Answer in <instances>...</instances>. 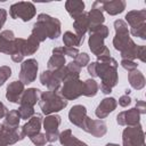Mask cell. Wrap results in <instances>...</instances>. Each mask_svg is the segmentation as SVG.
<instances>
[{
    "instance_id": "7dc6e473",
    "label": "cell",
    "mask_w": 146,
    "mask_h": 146,
    "mask_svg": "<svg viewBox=\"0 0 146 146\" xmlns=\"http://www.w3.org/2000/svg\"><path fill=\"white\" fill-rule=\"evenodd\" d=\"M105 146H120L119 144H113V143H108V144H106Z\"/></svg>"
},
{
    "instance_id": "9c48e42d",
    "label": "cell",
    "mask_w": 146,
    "mask_h": 146,
    "mask_svg": "<svg viewBox=\"0 0 146 146\" xmlns=\"http://www.w3.org/2000/svg\"><path fill=\"white\" fill-rule=\"evenodd\" d=\"M39 70V64L36 59L34 58H29L26 60H23L21 64V71H19V81H22L25 84H30L34 82L36 79Z\"/></svg>"
},
{
    "instance_id": "8992f818",
    "label": "cell",
    "mask_w": 146,
    "mask_h": 146,
    "mask_svg": "<svg viewBox=\"0 0 146 146\" xmlns=\"http://www.w3.org/2000/svg\"><path fill=\"white\" fill-rule=\"evenodd\" d=\"M36 14L35 6L30 1H19L13 3L9 8V15L13 19H22L23 22L31 21Z\"/></svg>"
},
{
    "instance_id": "52a82bcc",
    "label": "cell",
    "mask_w": 146,
    "mask_h": 146,
    "mask_svg": "<svg viewBox=\"0 0 146 146\" xmlns=\"http://www.w3.org/2000/svg\"><path fill=\"white\" fill-rule=\"evenodd\" d=\"M36 22L40 23V25L43 27L48 39L55 40L60 35L62 24H60V21L58 18L52 17V16L47 15V14H39Z\"/></svg>"
},
{
    "instance_id": "d6a6232c",
    "label": "cell",
    "mask_w": 146,
    "mask_h": 146,
    "mask_svg": "<svg viewBox=\"0 0 146 146\" xmlns=\"http://www.w3.org/2000/svg\"><path fill=\"white\" fill-rule=\"evenodd\" d=\"M65 67H66V71H67V78H79L80 76L81 67L78 66L74 62L68 63L67 65H65Z\"/></svg>"
},
{
    "instance_id": "f35d334b",
    "label": "cell",
    "mask_w": 146,
    "mask_h": 146,
    "mask_svg": "<svg viewBox=\"0 0 146 146\" xmlns=\"http://www.w3.org/2000/svg\"><path fill=\"white\" fill-rule=\"evenodd\" d=\"M63 146H88L84 141H82V140H80V139H78L76 137H74L73 135L63 144Z\"/></svg>"
},
{
    "instance_id": "c3c4849f",
    "label": "cell",
    "mask_w": 146,
    "mask_h": 146,
    "mask_svg": "<svg viewBox=\"0 0 146 146\" xmlns=\"http://www.w3.org/2000/svg\"><path fill=\"white\" fill-rule=\"evenodd\" d=\"M130 92H131V91H130V89H125V94H124V95H129Z\"/></svg>"
},
{
    "instance_id": "ab89813d",
    "label": "cell",
    "mask_w": 146,
    "mask_h": 146,
    "mask_svg": "<svg viewBox=\"0 0 146 146\" xmlns=\"http://www.w3.org/2000/svg\"><path fill=\"white\" fill-rule=\"evenodd\" d=\"M120 64H121V66H122L124 70H127L128 72H131V71H133V70H137V67H138V64H137L135 60L122 59Z\"/></svg>"
},
{
    "instance_id": "277c9868",
    "label": "cell",
    "mask_w": 146,
    "mask_h": 146,
    "mask_svg": "<svg viewBox=\"0 0 146 146\" xmlns=\"http://www.w3.org/2000/svg\"><path fill=\"white\" fill-rule=\"evenodd\" d=\"M114 30H115V35L113 38V46L115 50L122 52L135 44L133 40L130 38L128 24L124 21L116 19L114 22Z\"/></svg>"
},
{
    "instance_id": "e575fe53",
    "label": "cell",
    "mask_w": 146,
    "mask_h": 146,
    "mask_svg": "<svg viewBox=\"0 0 146 146\" xmlns=\"http://www.w3.org/2000/svg\"><path fill=\"white\" fill-rule=\"evenodd\" d=\"M73 62H74L78 66H80V67L82 68V67L87 66V65L90 63V57H89V55H88L87 52H79V55L74 58Z\"/></svg>"
},
{
    "instance_id": "ffe728a7",
    "label": "cell",
    "mask_w": 146,
    "mask_h": 146,
    "mask_svg": "<svg viewBox=\"0 0 146 146\" xmlns=\"http://www.w3.org/2000/svg\"><path fill=\"white\" fill-rule=\"evenodd\" d=\"M125 23L130 25V27H138L146 24V9L139 10H130L125 14Z\"/></svg>"
},
{
    "instance_id": "4316f807",
    "label": "cell",
    "mask_w": 146,
    "mask_h": 146,
    "mask_svg": "<svg viewBox=\"0 0 146 146\" xmlns=\"http://www.w3.org/2000/svg\"><path fill=\"white\" fill-rule=\"evenodd\" d=\"M128 81L130 83V86L136 89V90H140L145 87L146 84V80H145V76L144 74L138 71V70H133L131 72H129L128 74Z\"/></svg>"
},
{
    "instance_id": "836d02e7",
    "label": "cell",
    "mask_w": 146,
    "mask_h": 146,
    "mask_svg": "<svg viewBox=\"0 0 146 146\" xmlns=\"http://www.w3.org/2000/svg\"><path fill=\"white\" fill-rule=\"evenodd\" d=\"M21 119L23 120H27V119H31L35 113H34V108L33 107H30V106H24V105H19L18 110H17Z\"/></svg>"
},
{
    "instance_id": "4fadbf2b",
    "label": "cell",
    "mask_w": 146,
    "mask_h": 146,
    "mask_svg": "<svg viewBox=\"0 0 146 146\" xmlns=\"http://www.w3.org/2000/svg\"><path fill=\"white\" fill-rule=\"evenodd\" d=\"M116 122L119 125H125V127L138 125L140 124V113L135 107L128 111L120 112L116 115Z\"/></svg>"
},
{
    "instance_id": "5bb4252c",
    "label": "cell",
    "mask_w": 146,
    "mask_h": 146,
    "mask_svg": "<svg viewBox=\"0 0 146 146\" xmlns=\"http://www.w3.org/2000/svg\"><path fill=\"white\" fill-rule=\"evenodd\" d=\"M25 90V86L22 81L19 80H15L13 82H10L7 86V90H6V98L14 104H19L21 97L23 95Z\"/></svg>"
},
{
    "instance_id": "4dcf8cb0",
    "label": "cell",
    "mask_w": 146,
    "mask_h": 146,
    "mask_svg": "<svg viewBox=\"0 0 146 146\" xmlns=\"http://www.w3.org/2000/svg\"><path fill=\"white\" fill-rule=\"evenodd\" d=\"M39 46H40V42L31 34L24 42V56H30V55H33L38 51L39 49Z\"/></svg>"
},
{
    "instance_id": "74e56055",
    "label": "cell",
    "mask_w": 146,
    "mask_h": 146,
    "mask_svg": "<svg viewBox=\"0 0 146 146\" xmlns=\"http://www.w3.org/2000/svg\"><path fill=\"white\" fill-rule=\"evenodd\" d=\"M30 139H31V141H32L35 146H44L46 143H47V139H46L44 133H41V132H39V133H36V135L30 137Z\"/></svg>"
},
{
    "instance_id": "f6af8a7d",
    "label": "cell",
    "mask_w": 146,
    "mask_h": 146,
    "mask_svg": "<svg viewBox=\"0 0 146 146\" xmlns=\"http://www.w3.org/2000/svg\"><path fill=\"white\" fill-rule=\"evenodd\" d=\"M7 113H8L7 107L5 106V104H3V103H1V102H0V120L5 119V116H6V114H7Z\"/></svg>"
},
{
    "instance_id": "d6986e66",
    "label": "cell",
    "mask_w": 146,
    "mask_h": 146,
    "mask_svg": "<svg viewBox=\"0 0 146 146\" xmlns=\"http://www.w3.org/2000/svg\"><path fill=\"white\" fill-rule=\"evenodd\" d=\"M40 82L42 86L47 87L50 91H58L60 88V81L56 76V74L52 71L46 70L40 74Z\"/></svg>"
},
{
    "instance_id": "484cf974",
    "label": "cell",
    "mask_w": 146,
    "mask_h": 146,
    "mask_svg": "<svg viewBox=\"0 0 146 146\" xmlns=\"http://www.w3.org/2000/svg\"><path fill=\"white\" fill-rule=\"evenodd\" d=\"M65 9L70 14V16L73 19H75L76 17H79L83 13L84 2L81 1V0H67L65 2Z\"/></svg>"
},
{
    "instance_id": "5b68a950",
    "label": "cell",
    "mask_w": 146,
    "mask_h": 146,
    "mask_svg": "<svg viewBox=\"0 0 146 146\" xmlns=\"http://www.w3.org/2000/svg\"><path fill=\"white\" fill-rule=\"evenodd\" d=\"M58 92L67 102L74 100L83 94V81H81L79 78H67L63 82V86L59 88Z\"/></svg>"
},
{
    "instance_id": "ba28073f",
    "label": "cell",
    "mask_w": 146,
    "mask_h": 146,
    "mask_svg": "<svg viewBox=\"0 0 146 146\" xmlns=\"http://www.w3.org/2000/svg\"><path fill=\"white\" fill-rule=\"evenodd\" d=\"M123 146H145V133L141 124L127 127L122 132Z\"/></svg>"
},
{
    "instance_id": "cb8c5ba5",
    "label": "cell",
    "mask_w": 146,
    "mask_h": 146,
    "mask_svg": "<svg viewBox=\"0 0 146 146\" xmlns=\"http://www.w3.org/2000/svg\"><path fill=\"white\" fill-rule=\"evenodd\" d=\"M89 26H90V23L88 19V15L84 11L79 17H76L73 22V27H74L75 34L79 36H82V38H84V34L88 32Z\"/></svg>"
},
{
    "instance_id": "2e32d148",
    "label": "cell",
    "mask_w": 146,
    "mask_h": 146,
    "mask_svg": "<svg viewBox=\"0 0 146 146\" xmlns=\"http://www.w3.org/2000/svg\"><path fill=\"white\" fill-rule=\"evenodd\" d=\"M41 125H42V116L40 114H34L31 119H29V121L21 128L23 135L25 137H32L36 133L40 132L41 130Z\"/></svg>"
},
{
    "instance_id": "6da1fadb",
    "label": "cell",
    "mask_w": 146,
    "mask_h": 146,
    "mask_svg": "<svg viewBox=\"0 0 146 146\" xmlns=\"http://www.w3.org/2000/svg\"><path fill=\"white\" fill-rule=\"evenodd\" d=\"M117 66L119 63L112 56L97 57V60L95 62L96 76L100 78L102 81L98 88L104 95H110L112 92V89L119 82Z\"/></svg>"
},
{
    "instance_id": "bcb514c9",
    "label": "cell",
    "mask_w": 146,
    "mask_h": 146,
    "mask_svg": "<svg viewBox=\"0 0 146 146\" xmlns=\"http://www.w3.org/2000/svg\"><path fill=\"white\" fill-rule=\"evenodd\" d=\"M52 55H63L64 56V47H56L52 49Z\"/></svg>"
},
{
    "instance_id": "83f0119b",
    "label": "cell",
    "mask_w": 146,
    "mask_h": 146,
    "mask_svg": "<svg viewBox=\"0 0 146 146\" xmlns=\"http://www.w3.org/2000/svg\"><path fill=\"white\" fill-rule=\"evenodd\" d=\"M84 41V38L76 35L75 33L71 32V31H66L63 35V43L64 47H74L78 48L79 46H81Z\"/></svg>"
},
{
    "instance_id": "7bdbcfd3",
    "label": "cell",
    "mask_w": 146,
    "mask_h": 146,
    "mask_svg": "<svg viewBox=\"0 0 146 146\" xmlns=\"http://www.w3.org/2000/svg\"><path fill=\"white\" fill-rule=\"evenodd\" d=\"M135 108L140 113V115L141 114H145L146 113V103L144 100H137Z\"/></svg>"
},
{
    "instance_id": "681fc988",
    "label": "cell",
    "mask_w": 146,
    "mask_h": 146,
    "mask_svg": "<svg viewBox=\"0 0 146 146\" xmlns=\"http://www.w3.org/2000/svg\"><path fill=\"white\" fill-rule=\"evenodd\" d=\"M48 146H52V145H48Z\"/></svg>"
},
{
    "instance_id": "7402d4cb",
    "label": "cell",
    "mask_w": 146,
    "mask_h": 146,
    "mask_svg": "<svg viewBox=\"0 0 146 146\" xmlns=\"http://www.w3.org/2000/svg\"><path fill=\"white\" fill-rule=\"evenodd\" d=\"M40 95H41V90H39L38 88H29L24 90L19 100V105L34 107V105L40 99Z\"/></svg>"
},
{
    "instance_id": "603a6c76",
    "label": "cell",
    "mask_w": 146,
    "mask_h": 146,
    "mask_svg": "<svg viewBox=\"0 0 146 146\" xmlns=\"http://www.w3.org/2000/svg\"><path fill=\"white\" fill-rule=\"evenodd\" d=\"M24 42H25V39L23 38H15L13 43H11V49H10V57L13 59V62L15 63H22L23 59H24Z\"/></svg>"
},
{
    "instance_id": "1f68e13d",
    "label": "cell",
    "mask_w": 146,
    "mask_h": 146,
    "mask_svg": "<svg viewBox=\"0 0 146 146\" xmlns=\"http://www.w3.org/2000/svg\"><path fill=\"white\" fill-rule=\"evenodd\" d=\"M98 83L94 79H88L83 81V94L82 96L86 97H95L98 92Z\"/></svg>"
},
{
    "instance_id": "ac0fdd59",
    "label": "cell",
    "mask_w": 146,
    "mask_h": 146,
    "mask_svg": "<svg viewBox=\"0 0 146 146\" xmlns=\"http://www.w3.org/2000/svg\"><path fill=\"white\" fill-rule=\"evenodd\" d=\"M88 15V19L90 23V26H96V25H102L105 21L104 14H103V8H102V1L97 0L92 2V7L89 10V13H87ZM89 26V27H90Z\"/></svg>"
},
{
    "instance_id": "7a4b0ae2",
    "label": "cell",
    "mask_w": 146,
    "mask_h": 146,
    "mask_svg": "<svg viewBox=\"0 0 146 146\" xmlns=\"http://www.w3.org/2000/svg\"><path fill=\"white\" fill-rule=\"evenodd\" d=\"M88 32H89L88 46H89L90 51L96 57L111 56L110 49L104 43V40L108 36V27L104 24L96 25V26H90Z\"/></svg>"
},
{
    "instance_id": "9a60e30c",
    "label": "cell",
    "mask_w": 146,
    "mask_h": 146,
    "mask_svg": "<svg viewBox=\"0 0 146 146\" xmlns=\"http://www.w3.org/2000/svg\"><path fill=\"white\" fill-rule=\"evenodd\" d=\"M116 106H117V102H116L115 98H113V97H105L98 104V106H97V108L95 111V114H96V116L99 120L105 119L116 108Z\"/></svg>"
},
{
    "instance_id": "d590c367",
    "label": "cell",
    "mask_w": 146,
    "mask_h": 146,
    "mask_svg": "<svg viewBox=\"0 0 146 146\" xmlns=\"http://www.w3.org/2000/svg\"><path fill=\"white\" fill-rule=\"evenodd\" d=\"M129 33L132 36H137V38H140L143 40H146V24H144L141 26H138V27L130 29Z\"/></svg>"
},
{
    "instance_id": "44dd1931",
    "label": "cell",
    "mask_w": 146,
    "mask_h": 146,
    "mask_svg": "<svg viewBox=\"0 0 146 146\" xmlns=\"http://www.w3.org/2000/svg\"><path fill=\"white\" fill-rule=\"evenodd\" d=\"M102 1V8L103 11H106L111 16L119 15L124 11L125 9V1L124 0H110V1Z\"/></svg>"
},
{
    "instance_id": "ee69618b",
    "label": "cell",
    "mask_w": 146,
    "mask_h": 146,
    "mask_svg": "<svg viewBox=\"0 0 146 146\" xmlns=\"http://www.w3.org/2000/svg\"><path fill=\"white\" fill-rule=\"evenodd\" d=\"M7 10L3 9V8H0V30L2 29V26L5 25L6 23V19H7Z\"/></svg>"
},
{
    "instance_id": "60d3db41",
    "label": "cell",
    "mask_w": 146,
    "mask_h": 146,
    "mask_svg": "<svg viewBox=\"0 0 146 146\" xmlns=\"http://www.w3.org/2000/svg\"><path fill=\"white\" fill-rule=\"evenodd\" d=\"M64 55H67L71 58H75L79 55V49L74 47H64Z\"/></svg>"
},
{
    "instance_id": "8d00e7d4",
    "label": "cell",
    "mask_w": 146,
    "mask_h": 146,
    "mask_svg": "<svg viewBox=\"0 0 146 146\" xmlns=\"http://www.w3.org/2000/svg\"><path fill=\"white\" fill-rule=\"evenodd\" d=\"M11 76V68L7 65L0 66V87Z\"/></svg>"
},
{
    "instance_id": "f546056e",
    "label": "cell",
    "mask_w": 146,
    "mask_h": 146,
    "mask_svg": "<svg viewBox=\"0 0 146 146\" xmlns=\"http://www.w3.org/2000/svg\"><path fill=\"white\" fill-rule=\"evenodd\" d=\"M66 64V58L63 55H52L48 63H47V67L49 71H57L60 70L63 67H65Z\"/></svg>"
},
{
    "instance_id": "7c38bea8",
    "label": "cell",
    "mask_w": 146,
    "mask_h": 146,
    "mask_svg": "<svg viewBox=\"0 0 146 146\" xmlns=\"http://www.w3.org/2000/svg\"><path fill=\"white\" fill-rule=\"evenodd\" d=\"M81 129L96 138H100L107 132V125L103 120H94L89 116L86 117Z\"/></svg>"
},
{
    "instance_id": "3957f363",
    "label": "cell",
    "mask_w": 146,
    "mask_h": 146,
    "mask_svg": "<svg viewBox=\"0 0 146 146\" xmlns=\"http://www.w3.org/2000/svg\"><path fill=\"white\" fill-rule=\"evenodd\" d=\"M39 106L42 113L47 116L50 114H55L67 106V100L64 99L58 91H43L40 95Z\"/></svg>"
},
{
    "instance_id": "b9f144b4",
    "label": "cell",
    "mask_w": 146,
    "mask_h": 146,
    "mask_svg": "<svg viewBox=\"0 0 146 146\" xmlns=\"http://www.w3.org/2000/svg\"><path fill=\"white\" fill-rule=\"evenodd\" d=\"M130 103H131V98L129 95H123L119 98V105L122 107H127L128 105H130Z\"/></svg>"
},
{
    "instance_id": "d4e9b609",
    "label": "cell",
    "mask_w": 146,
    "mask_h": 146,
    "mask_svg": "<svg viewBox=\"0 0 146 146\" xmlns=\"http://www.w3.org/2000/svg\"><path fill=\"white\" fill-rule=\"evenodd\" d=\"M14 39H15V35H14V32L11 30L2 31L0 33V52L9 55Z\"/></svg>"
},
{
    "instance_id": "8fae6325",
    "label": "cell",
    "mask_w": 146,
    "mask_h": 146,
    "mask_svg": "<svg viewBox=\"0 0 146 146\" xmlns=\"http://www.w3.org/2000/svg\"><path fill=\"white\" fill-rule=\"evenodd\" d=\"M25 136L23 135L22 130L18 129H13L3 125L0 123V146H9L14 145L19 140H23Z\"/></svg>"
},
{
    "instance_id": "f1b7e54d",
    "label": "cell",
    "mask_w": 146,
    "mask_h": 146,
    "mask_svg": "<svg viewBox=\"0 0 146 146\" xmlns=\"http://www.w3.org/2000/svg\"><path fill=\"white\" fill-rule=\"evenodd\" d=\"M19 121H21V116H19L17 110H11L6 114V116L1 123L8 128L18 129L19 128Z\"/></svg>"
},
{
    "instance_id": "30bf717a",
    "label": "cell",
    "mask_w": 146,
    "mask_h": 146,
    "mask_svg": "<svg viewBox=\"0 0 146 146\" xmlns=\"http://www.w3.org/2000/svg\"><path fill=\"white\" fill-rule=\"evenodd\" d=\"M60 121H62V119L57 114H50L43 119L42 124H43V129L46 131L44 136H46V139L48 143H54L58 139V136H59L58 127L60 124Z\"/></svg>"
},
{
    "instance_id": "e0dca14e",
    "label": "cell",
    "mask_w": 146,
    "mask_h": 146,
    "mask_svg": "<svg viewBox=\"0 0 146 146\" xmlns=\"http://www.w3.org/2000/svg\"><path fill=\"white\" fill-rule=\"evenodd\" d=\"M87 116L88 115H87V108H86V106L80 105V104L72 106V108L68 112V120H70V122L73 125L78 127V128H82L83 122H84V120H86Z\"/></svg>"
}]
</instances>
